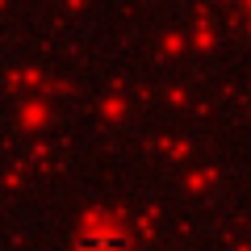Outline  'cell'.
Segmentation results:
<instances>
[{"instance_id": "6da1fadb", "label": "cell", "mask_w": 251, "mask_h": 251, "mask_svg": "<svg viewBox=\"0 0 251 251\" xmlns=\"http://www.w3.org/2000/svg\"><path fill=\"white\" fill-rule=\"evenodd\" d=\"M122 247H126V239L117 230H97L84 239V251H122Z\"/></svg>"}]
</instances>
